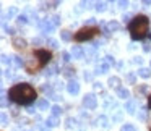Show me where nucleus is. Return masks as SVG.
<instances>
[{"instance_id": "nucleus-23", "label": "nucleus", "mask_w": 151, "mask_h": 131, "mask_svg": "<svg viewBox=\"0 0 151 131\" xmlns=\"http://www.w3.org/2000/svg\"><path fill=\"white\" fill-rule=\"evenodd\" d=\"M10 58L13 60V63H15V65H17V66H21V63H23V62H21V58H20V57H17V55L10 57Z\"/></svg>"}, {"instance_id": "nucleus-3", "label": "nucleus", "mask_w": 151, "mask_h": 131, "mask_svg": "<svg viewBox=\"0 0 151 131\" xmlns=\"http://www.w3.org/2000/svg\"><path fill=\"white\" fill-rule=\"evenodd\" d=\"M96 34H99V26H83L75 33L73 39L76 42H85V41H91Z\"/></svg>"}, {"instance_id": "nucleus-5", "label": "nucleus", "mask_w": 151, "mask_h": 131, "mask_svg": "<svg viewBox=\"0 0 151 131\" xmlns=\"http://www.w3.org/2000/svg\"><path fill=\"white\" fill-rule=\"evenodd\" d=\"M83 105H85L86 108H89V110H94L96 105H98V99H96L94 94H86L85 97H83Z\"/></svg>"}, {"instance_id": "nucleus-14", "label": "nucleus", "mask_w": 151, "mask_h": 131, "mask_svg": "<svg viewBox=\"0 0 151 131\" xmlns=\"http://www.w3.org/2000/svg\"><path fill=\"white\" fill-rule=\"evenodd\" d=\"M36 105H37V108H41V110H47V108H49V100H47V99H39Z\"/></svg>"}, {"instance_id": "nucleus-24", "label": "nucleus", "mask_w": 151, "mask_h": 131, "mask_svg": "<svg viewBox=\"0 0 151 131\" xmlns=\"http://www.w3.org/2000/svg\"><path fill=\"white\" fill-rule=\"evenodd\" d=\"M47 44H49L52 49H57L59 47V44H57V41H54V39H47Z\"/></svg>"}, {"instance_id": "nucleus-34", "label": "nucleus", "mask_w": 151, "mask_h": 131, "mask_svg": "<svg viewBox=\"0 0 151 131\" xmlns=\"http://www.w3.org/2000/svg\"><path fill=\"white\" fill-rule=\"evenodd\" d=\"M5 31H7L8 34H13V29H12V28H7V26H5Z\"/></svg>"}, {"instance_id": "nucleus-20", "label": "nucleus", "mask_w": 151, "mask_h": 131, "mask_svg": "<svg viewBox=\"0 0 151 131\" xmlns=\"http://www.w3.org/2000/svg\"><path fill=\"white\" fill-rule=\"evenodd\" d=\"M127 112H128V113H133V112H135V102L133 100L127 102Z\"/></svg>"}, {"instance_id": "nucleus-16", "label": "nucleus", "mask_w": 151, "mask_h": 131, "mask_svg": "<svg viewBox=\"0 0 151 131\" xmlns=\"http://www.w3.org/2000/svg\"><path fill=\"white\" fill-rule=\"evenodd\" d=\"M60 37H62V41H65V42H68V41H72V33L67 29L60 31Z\"/></svg>"}, {"instance_id": "nucleus-21", "label": "nucleus", "mask_w": 151, "mask_h": 131, "mask_svg": "<svg viewBox=\"0 0 151 131\" xmlns=\"http://www.w3.org/2000/svg\"><path fill=\"white\" fill-rule=\"evenodd\" d=\"M60 113H62V108H60L59 105H54V107H52V115H54V117H59Z\"/></svg>"}, {"instance_id": "nucleus-8", "label": "nucleus", "mask_w": 151, "mask_h": 131, "mask_svg": "<svg viewBox=\"0 0 151 131\" xmlns=\"http://www.w3.org/2000/svg\"><path fill=\"white\" fill-rule=\"evenodd\" d=\"M83 55H85L83 47L81 46H73V49H72V57L73 58H83Z\"/></svg>"}, {"instance_id": "nucleus-10", "label": "nucleus", "mask_w": 151, "mask_h": 131, "mask_svg": "<svg viewBox=\"0 0 151 131\" xmlns=\"http://www.w3.org/2000/svg\"><path fill=\"white\" fill-rule=\"evenodd\" d=\"M117 29H120V24L117 21H111V23L106 24V31L107 33H112V31H117Z\"/></svg>"}, {"instance_id": "nucleus-26", "label": "nucleus", "mask_w": 151, "mask_h": 131, "mask_svg": "<svg viewBox=\"0 0 151 131\" xmlns=\"http://www.w3.org/2000/svg\"><path fill=\"white\" fill-rule=\"evenodd\" d=\"M62 58H63V62H68V60L72 58V53H68V52H63V53H62Z\"/></svg>"}, {"instance_id": "nucleus-4", "label": "nucleus", "mask_w": 151, "mask_h": 131, "mask_svg": "<svg viewBox=\"0 0 151 131\" xmlns=\"http://www.w3.org/2000/svg\"><path fill=\"white\" fill-rule=\"evenodd\" d=\"M34 60L37 62L39 68H44V66L52 60V53L47 49H37V50H34Z\"/></svg>"}, {"instance_id": "nucleus-2", "label": "nucleus", "mask_w": 151, "mask_h": 131, "mask_svg": "<svg viewBox=\"0 0 151 131\" xmlns=\"http://www.w3.org/2000/svg\"><path fill=\"white\" fill-rule=\"evenodd\" d=\"M128 33L133 41H141L150 33V20L145 15H137L128 24Z\"/></svg>"}, {"instance_id": "nucleus-13", "label": "nucleus", "mask_w": 151, "mask_h": 131, "mask_svg": "<svg viewBox=\"0 0 151 131\" xmlns=\"http://www.w3.org/2000/svg\"><path fill=\"white\" fill-rule=\"evenodd\" d=\"M117 95L120 99H127V97H130V91H128V89H125V88H119L117 89Z\"/></svg>"}, {"instance_id": "nucleus-7", "label": "nucleus", "mask_w": 151, "mask_h": 131, "mask_svg": "<svg viewBox=\"0 0 151 131\" xmlns=\"http://www.w3.org/2000/svg\"><path fill=\"white\" fill-rule=\"evenodd\" d=\"M12 44H13L15 47H17V49H26V41L23 39V37H18V36H13V39H12Z\"/></svg>"}, {"instance_id": "nucleus-19", "label": "nucleus", "mask_w": 151, "mask_h": 131, "mask_svg": "<svg viewBox=\"0 0 151 131\" xmlns=\"http://www.w3.org/2000/svg\"><path fill=\"white\" fill-rule=\"evenodd\" d=\"M98 123L101 125L102 128H107V117H104V115H102V117H99V120H98Z\"/></svg>"}, {"instance_id": "nucleus-36", "label": "nucleus", "mask_w": 151, "mask_h": 131, "mask_svg": "<svg viewBox=\"0 0 151 131\" xmlns=\"http://www.w3.org/2000/svg\"><path fill=\"white\" fill-rule=\"evenodd\" d=\"M148 108H151V95H150V99H148Z\"/></svg>"}, {"instance_id": "nucleus-33", "label": "nucleus", "mask_w": 151, "mask_h": 131, "mask_svg": "<svg viewBox=\"0 0 151 131\" xmlns=\"http://www.w3.org/2000/svg\"><path fill=\"white\" fill-rule=\"evenodd\" d=\"M127 79H128V81L132 83V84H133V83H135V76H133V75H128V76H127Z\"/></svg>"}, {"instance_id": "nucleus-37", "label": "nucleus", "mask_w": 151, "mask_h": 131, "mask_svg": "<svg viewBox=\"0 0 151 131\" xmlns=\"http://www.w3.org/2000/svg\"><path fill=\"white\" fill-rule=\"evenodd\" d=\"M148 128H150V131H151V125H150V126H148Z\"/></svg>"}, {"instance_id": "nucleus-11", "label": "nucleus", "mask_w": 151, "mask_h": 131, "mask_svg": "<svg viewBox=\"0 0 151 131\" xmlns=\"http://www.w3.org/2000/svg\"><path fill=\"white\" fill-rule=\"evenodd\" d=\"M62 75L67 76V78H72V76H75V68H73V66H68V65H67L65 68L62 70Z\"/></svg>"}, {"instance_id": "nucleus-12", "label": "nucleus", "mask_w": 151, "mask_h": 131, "mask_svg": "<svg viewBox=\"0 0 151 131\" xmlns=\"http://www.w3.org/2000/svg\"><path fill=\"white\" fill-rule=\"evenodd\" d=\"M59 123H60V118H59V117H54V115H50V117L47 118V126H50V128L57 126Z\"/></svg>"}, {"instance_id": "nucleus-30", "label": "nucleus", "mask_w": 151, "mask_h": 131, "mask_svg": "<svg viewBox=\"0 0 151 131\" xmlns=\"http://www.w3.org/2000/svg\"><path fill=\"white\" fill-rule=\"evenodd\" d=\"M47 71H49V75H55V73H57V66H55V65H52L49 70H47Z\"/></svg>"}, {"instance_id": "nucleus-17", "label": "nucleus", "mask_w": 151, "mask_h": 131, "mask_svg": "<svg viewBox=\"0 0 151 131\" xmlns=\"http://www.w3.org/2000/svg\"><path fill=\"white\" fill-rule=\"evenodd\" d=\"M138 75H140L141 78H150L151 76V68H140L138 70Z\"/></svg>"}, {"instance_id": "nucleus-1", "label": "nucleus", "mask_w": 151, "mask_h": 131, "mask_svg": "<svg viewBox=\"0 0 151 131\" xmlns=\"http://www.w3.org/2000/svg\"><path fill=\"white\" fill-rule=\"evenodd\" d=\"M8 97L20 105H29L31 102L36 100L37 92L29 83H20L8 89Z\"/></svg>"}, {"instance_id": "nucleus-25", "label": "nucleus", "mask_w": 151, "mask_h": 131, "mask_svg": "<svg viewBox=\"0 0 151 131\" xmlns=\"http://www.w3.org/2000/svg\"><path fill=\"white\" fill-rule=\"evenodd\" d=\"M96 10H98V11H104L106 10V4H102V2H101V4H96Z\"/></svg>"}, {"instance_id": "nucleus-18", "label": "nucleus", "mask_w": 151, "mask_h": 131, "mask_svg": "<svg viewBox=\"0 0 151 131\" xmlns=\"http://www.w3.org/2000/svg\"><path fill=\"white\" fill-rule=\"evenodd\" d=\"M146 113H148V108L143 107V108L140 110V113H138V118H140L141 121H145V120H146Z\"/></svg>"}, {"instance_id": "nucleus-22", "label": "nucleus", "mask_w": 151, "mask_h": 131, "mask_svg": "<svg viewBox=\"0 0 151 131\" xmlns=\"http://www.w3.org/2000/svg\"><path fill=\"white\" fill-rule=\"evenodd\" d=\"M120 131H137V130H135V126H133V125H124V126H122L120 128Z\"/></svg>"}, {"instance_id": "nucleus-29", "label": "nucleus", "mask_w": 151, "mask_h": 131, "mask_svg": "<svg viewBox=\"0 0 151 131\" xmlns=\"http://www.w3.org/2000/svg\"><path fill=\"white\" fill-rule=\"evenodd\" d=\"M26 20H28V18L24 16V15H21V16H18V23H20V24H24V23H26Z\"/></svg>"}, {"instance_id": "nucleus-35", "label": "nucleus", "mask_w": 151, "mask_h": 131, "mask_svg": "<svg viewBox=\"0 0 151 131\" xmlns=\"http://www.w3.org/2000/svg\"><path fill=\"white\" fill-rule=\"evenodd\" d=\"M138 91H140V92H145V91H146V86H140V89H138Z\"/></svg>"}, {"instance_id": "nucleus-15", "label": "nucleus", "mask_w": 151, "mask_h": 131, "mask_svg": "<svg viewBox=\"0 0 151 131\" xmlns=\"http://www.w3.org/2000/svg\"><path fill=\"white\" fill-rule=\"evenodd\" d=\"M119 84H120V78H117V76H112V78H109V86H111V88L119 89Z\"/></svg>"}, {"instance_id": "nucleus-28", "label": "nucleus", "mask_w": 151, "mask_h": 131, "mask_svg": "<svg viewBox=\"0 0 151 131\" xmlns=\"http://www.w3.org/2000/svg\"><path fill=\"white\" fill-rule=\"evenodd\" d=\"M5 97H7V94H5V91H2V107H7V100H5Z\"/></svg>"}, {"instance_id": "nucleus-9", "label": "nucleus", "mask_w": 151, "mask_h": 131, "mask_svg": "<svg viewBox=\"0 0 151 131\" xmlns=\"http://www.w3.org/2000/svg\"><path fill=\"white\" fill-rule=\"evenodd\" d=\"M39 26H41V29H42V33H50V31H52L54 28H55L49 20H42V21L39 23Z\"/></svg>"}, {"instance_id": "nucleus-32", "label": "nucleus", "mask_w": 151, "mask_h": 131, "mask_svg": "<svg viewBox=\"0 0 151 131\" xmlns=\"http://www.w3.org/2000/svg\"><path fill=\"white\" fill-rule=\"evenodd\" d=\"M109 70V65L107 63H104V65H101V73H106Z\"/></svg>"}, {"instance_id": "nucleus-27", "label": "nucleus", "mask_w": 151, "mask_h": 131, "mask_svg": "<svg viewBox=\"0 0 151 131\" xmlns=\"http://www.w3.org/2000/svg\"><path fill=\"white\" fill-rule=\"evenodd\" d=\"M59 20H60V18L55 15V16H52V18H50V23H52L54 26H57V24H59Z\"/></svg>"}, {"instance_id": "nucleus-6", "label": "nucleus", "mask_w": 151, "mask_h": 131, "mask_svg": "<svg viewBox=\"0 0 151 131\" xmlns=\"http://www.w3.org/2000/svg\"><path fill=\"white\" fill-rule=\"evenodd\" d=\"M67 91L70 92V94H78L80 92V83L78 81H75V79H70L68 81V84H67Z\"/></svg>"}, {"instance_id": "nucleus-31", "label": "nucleus", "mask_w": 151, "mask_h": 131, "mask_svg": "<svg viewBox=\"0 0 151 131\" xmlns=\"http://www.w3.org/2000/svg\"><path fill=\"white\" fill-rule=\"evenodd\" d=\"M0 120H2V125H7L8 118H7V115H5V113H2V117H0Z\"/></svg>"}]
</instances>
